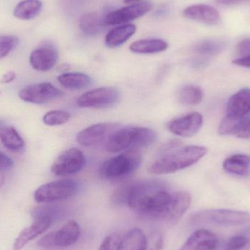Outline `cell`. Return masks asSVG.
Returning <instances> with one entry per match:
<instances>
[{"label": "cell", "mask_w": 250, "mask_h": 250, "mask_svg": "<svg viewBox=\"0 0 250 250\" xmlns=\"http://www.w3.org/2000/svg\"><path fill=\"white\" fill-rule=\"evenodd\" d=\"M173 193L166 185L155 180L127 184L119 188L112 196L114 204L127 206L137 214L151 220L166 221Z\"/></svg>", "instance_id": "6da1fadb"}, {"label": "cell", "mask_w": 250, "mask_h": 250, "mask_svg": "<svg viewBox=\"0 0 250 250\" xmlns=\"http://www.w3.org/2000/svg\"><path fill=\"white\" fill-rule=\"evenodd\" d=\"M163 150L158 160L151 163L148 170L154 174L163 175L175 173L198 163L208 151L201 146H188Z\"/></svg>", "instance_id": "7a4b0ae2"}, {"label": "cell", "mask_w": 250, "mask_h": 250, "mask_svg": "<svg viewBox=\"0 0 250 250\" xmlns=\"http://www.w3.org/2000/svg\"><path fill=\"white\" fill-rule=\"evenodd\" d=\"M157 139L155 131L142 126H126L116 130L111 135L105 148L111 153L135 150L152 145Z\"/></svg>", "instance_id": "3957f363"}, {"label": "cell", "mask_w": 250, "mask_h": 250, "mask_svg": "<svg viewBox=\"0 0 250 250\" xmlns=\"http://www.w3.org/2000/svg\"><path fill=\"white\" fill-rule=\"evenodd\" d=\"M141 163V154L136 150H129L104 162L100 167V173L104 179L120 180L133 173Z\"/></svg>", "instance_id": "277c9868"}, {"label": "cell", "mask_w": 250, "mask_h": 250, "mask_svg": "<svg viewBox=\"0 0 250 250\" xmlns=\"http://www.w3.org/2000/svg\"><path fill=\"white\" fill-rule=\"evenodd\" d=\"M194 224H212L223 226H239L250 221V214L239 210L214 208L197 211L191 217Z\"/></svg>", "instance_id": "5b68a950"}, {"label": "cell", "mask_w": 250, "mask_h": 250, "mask_svg": "<svg viewBox=\"0 0 250 250\" xmlns=\"http://www.w3.org/2000/svg\"><path fill=\"white\" fill-rule=\"evenodd\" d=\"M79 189L80 185L73 179L54 181L38 188L34 194V198L40 204H51L75 196Z\"/></svg>", "instance_id": "8992f818"}, {"label": "cell", "mask_w": 250, "mask_h": 250, "mask_svg": "<svg viewBox=\"0 0 250 250\" xmlns=\"http://www.w3.org/2000/svg\"><path fill=\"white\" fill-rule=\"evenodd\" d=\"M120 94L112 87H102L89 91L79 98L77 104L82 108H111L118 104Z\"/></svg>", "instance_id": "52a82bcc"}, {"label": "cell", "mask_w": 250, "mask_h": 250, "mask_svg": "<svg viewBox=\"0 0 250 250\" xmlns=\"http://www.w3.org/2000/svg\"><path fill=\"white\" fill-rule=\"evenodd\" d=\"M63 92L58 88L48 82L28 85L19 92V97L21 101L29 104H47L62 96Z\"/></svg>", "instance_id": "ba28073f"}, {"label": "cell", "mask_w": 250, "mask_h": 250, "mask_svg": "<svg viewBox=\"0 0 250 250\" xmlns=\"http://www.w3.org/2000/svg\"><path fill=\"white\" fill-rule=\"evenodd\" d=\"M86 164V159L81 150L73 148L62 153L51 166V170L59 176H69L80 171Z\"/></svg>", "instance_id": "9c48e42d"}, {"label": "cell", "mask_w": 250, "mask_h": 250, "mask_svg": "<svg viewBox=\"0 0 250 250\" xmlns=\"http://www.w3.org/2000/svg\"><path fill=\"white\" fill-rule=\"evenodd\" d=\"M152 7V3L150 1L135 3L108 13L104 18V22L105 25H118L127 23L142 17L151 11Z\"/></svg>", "instance_id": "30bf717a"}, {"label": "cell", "mask_w": 250, "mask_h": 250, "mask_svg": "<svg viewBox=\"0 0 250 250\" xmlns=\"http://www.w3.org/2000/svg\"><path fill=\"white\" fill-rule=\"evenodd\" d=\"M119 129V125L114 123H99L88 126L79 132L76 141L83 146L90 147L108 141L111 135Z\"/></svg>", "instance_id": "8fae6325"}, {"label": "cell", "mask_w": 250, "mask_h": 250, "mask_svg": "<svg viewBox=\"0 0 250 250\" xmlns=\"http://www.w3.org/2000/svg\"><path fill=\"white\" fill-rule=\"evenodd\" d=\"M203 123V116L200 113L192 112L169 122L167 128L174 135L189 138L200 130Z\"/></svg>", "instance_id": "7c38bea8"}, {"label": "cell", "mask_w": 250, "mask_h": 250, "mask_svg": "<svg viewBox=\"0 0 250 250\" xmlns=\"http://www.w3.org/2000/svg\"><path fill=\"white\" fill-rule=\"evenodd\" d=\"M58 58L57 48L51 45H45L36 48L31 53L29 63L38 71H48L56 65Z\"/></svg>", "instance_id": "4fadbf2b"}, {"label": "cell", "mask_w": 250, "mask_h": 250, "mask_svg": "<svg viewBox=\"0 0 250 250\" xmlns=\"http://www.w3.org/2000/svg\"><path fill=\"white\" fill-rule=\"evenodd\" d=\"M53 220L49 217H41L34 220L29 227L23 229L15 239L13 250H21L29 242L45 233L52 224Z\"/></svg>", "instance_id": "5bb4252c"}, {"label": "cell", "mask_w": 250, "mask_h": 250, "mask_svg": "<svg viewBox=\"0 0 250 250\" xmlns=\"http://www.w3.org/2000/svg\"><path fill=\"white\" fill-rule=\"evenodd\" d=\"M250 114V89L245 88L232 95L228 102L226 117L233 119L245 118Z\"/></svg>", "instance_id": "9a60e30c"}, {"label": "cell", "mask_w": 250, "mask_h": 250, "mask_svg": "<svg viewBox=\"0 0 250 250\" xmlns=\"http://www.w3.org/2000/svg\"><path fill=\"white\" fill-rule=\"evenodd\" d=\"M217 236L207 229L194 232L179 250H214L218 246Z\"/></svg>", "instance_id": "2e32d148"}, {"label": "cell", "mask_w": 250, "mask_h": 250, "mask_svg": "<svg viewBox=\"0 0 250 250\" xmlns=\"http://www.w3.org/2000/svg\"><path fill=\"white\" fill-rule=\"evenodd\" d=\"M184 16L187 19L208 25H216L220 22V15L214 7L208 4H198L185 9Z\"/></svg>", "instance_id": "e0dca14e"}, {"label": "cell", "mask_w": 250, "mask_h": 250, "mask_svg": "<svg viewBox=\"0 0 250 250\" xmlns=\"http://www.w3.org/2000/svg\"><path fill=\"white\" fill-rule=\"evenodd\" d=\"M191 201L192 197L189 192L185 191L173 192L170 210L166 221L170 225L179 223L190 207Z\"/></svg>", "instance_id": "ac0fdd59"}, {"label": "cell", "mask_w": 250, "mask_h": 250, "mask_svg": "<svg viewBox=\"0 0 250 250\" xmlns=\"http://www.w3.org/2000/svg\"><path fill=\"white\" fill-rule=\"evenodd\" d=\"M54 232L56 248H68L76 243L81 236L80 226L75 220H70L60 230Z\"/></svg>", "instance_id": "d6986e66"}, {"label": "cell", "mask_w": 250, "mask_h": 250, "mask_svg": "<svg viewBox=\"0 0 250 250\" xmlns=\"http://www.w3.org/2000/svg\"><path fill=\"white\" fill-rule=\"evenodd\" d=\"M136 29V26L132 23L121 25L111 29L105 36V44L111 48L120 46L135 33Z\"/></svg>", "instance_id": "ffe728a7"}, {"label": "cell", "mask_w": 250, "mask_h": 250, "mask_svg": "<svg viewBox=\"0 0 250 250\" xmlns=\"http://www.w3.org/2000/svg\"><path fill=\"white\" fill-rule=\"evenodd\" d=\"M223 168L236 176H248L250 174V157L243 154L230 156L223 162Z\"/></svg>", "instance_id": "44dd1931"}, {"label": "cell", "mask_w": 250, "mask_h": 250, "mask_svg": "<svg viewBox=\"0 0 250 250\" xmlns=\"http://www.w3.org/2000/svg\"><path fill=\"white\" fill-rule=\"evenodd\" d=\"M168 44L162 39H143L135 41L129 45V50L135 54H157L166 51Z\"/></svg>", "instance_id": "7402d4cb"}, {"label": "cell", "mask_w": 250, "mask_h": 250, "mask_svg": "<svg viewBox=\"0 0 250 250\" xmlns=\"http://www.w3.org/2000/svg\"><path fill=\"white\" fill-rule=\"evenodd\" d=\"M0 141L6 148L11 151H21L24 148V141L13 126H2L0 128Z\"/></svg>", "instance_id": "603a6c76"}, {"label": "cell", "mask_w": 250, "mask_h": 250, "mask_svg": "<svg viewBox=\"0 0 250 250\" xmlns=\"http://www.w3.org/2000/svg\"><path fill=\"white\" fill-rule=\"evenodd\" d=\"M42 7L41 0H23L16 6L13 15L21 20H31L41 13Z\"/></svg>", "instance_id": "cb8c5ba5"}, {"label": "cell", "mask_w": 250, "mask_h": 250, "mask_svg": "<svg viewBox=\"0 0 250 250\" xmlns=\"http://www.w3.org/2000/svg\"><path fill=\"white\" fill-rule=\"evenodd\" d=\"M104 19L95 12L85 13L79 19L80 29L87 35H98L104 29Z\"/></svg>", "instance_id": "d4e9b609"}, {"label": "cell", "mask_w": 250, "mask_h": 250, "mask_svg": "<svg viewBox=\"0 0 250 250\" xmlns=\"http://www.w3.org/2000/svg\"><path fill=\"white\" fill-rule=\"evenodd\" d=\"M57 79L60 84L65 89L73 90L84 89L92 82V79L89 76L82 73H64L59 76Z\"/></svg>", "instance_id": "484cf974"}, {"label": "cell", "mask_w": 250, "mask_h": 250, "mask_svg": "<svg viewBox=\"0 0 250 250\" xmlns=\"http://www.w3.org/2000/svg\"><path fill=\"white\" fill-rule=\"evenodd\" d=\"M204 92L200 86L187 84L182 86L178 92V99L185 105H196L201 104Z\"/></svg>", "instance_id": "4316f807"}, {"label": "cell", "mask_w": 250, "mask_h": 250, "mask_svg": "<svg viewBox=\"0 0 250 250\" xmlns=\"http://www.w3.org/2000/svg\"><path fill=\"white\" fill-rule=\"evenodd\" d=\"M147 238L141 229H132L123 238L121 250H145Z\"/></svg>", "instance_id": "83f0119b"}, {"label": "cell", "mask_w": 250, "mask_h": 250, "mask_svg": "<svg viewBox=\"0 0 250 250\" xmlns=\"http://www.w3.org/2000/svg\"><path fill=\"white\" fill-rule=\"evenodd\" d=\"M226 46V42L221 40H206L195 45V51L201 55L214 56L222 52Z\"/></svg>", "instance_id": "f1b7e54d"}, {"label": "cell", "mask_w": 250, "mask_h": 250, "mask_svg": "<svg viewBox=\"0 0 250 250\" xmlns=\"http://www.w3.org/2000/svg\"><path fill=\"white\" fill-rule=\"evenodd\" d=\"M225 250H250V227L230 238Z\"/></svg>", "instance_id": "f546056e"}, {"label": "cell", "mask_w": 250, "mask_h": 250, "mask_svg": "<svg viewBox=\"0 0 250 250\" xmlns=\"http://www.w3.org/2000/svg\"><path fill=\"white\" fill-rule=\"evenodd\" d=\"M62 211V210L58 206H40L32 210L31 215L34 220L41 218V217H49L54 221V219L57 218L61 214Z\"/></svg>", "instance_id": "4dcf8cb0"}, {"label": "cell", "mask_w": 250, "mask_h": 250, "mask_svg": "<svg viewBox=\"0 0 250 250\" xmlns=\"http://www.w3.org/2000/svg\"><path fill=\"white\" fill-rule=\"evenodd\" d=\"M70 118V114L67 111L53 110L48 111L43 116L42 122L48 126H57L65 124Z\"/></svg>", "instance_id": "1f68e13d"}, {"label": "cell", "mask_w": 250, "mask_h": 250, "mask_svg": "<svg viewBox=\"0 0 250 250\" xmlns=\"http://www.w3.org/2000/svg\"><path fill=\"white\" fill-rule=\"evenodd\" d=\"M19 40L15 35L0 36V60L8 55L19 44Z\"/></svg>", "instance_id": "d6a6232c"}, {"label": "cell", "mask_w": 250, "mask_h": 250, "mask_svg": "<svg viewBox=\"0 0 250 250\" xmlns=\"http://www.w3.org/2000/svg\"><path fill=\"white\" fill-rule=\"evenodd\" d=\"M123 238L124 236L120 232L111 233L104 239L98 250H121Z\"/></svg>", "instance_id": "836d02e7"}, {"label": "cell", "mask_w": 250, "mask_h": 250, "mask_svg": "<svg viewBox=\"0 0 250 250\" xmlns=\"http://www.w3.org/2000/svg\"><path fill=\"white\" fill-rule=\"evenodd\" d=\"M163 245L161 235L159 233H153L147 239V245L145 250H161Z\"/></svg>", "instance_id": "e575fe53"}, {"label": "cell", "mask_w": 250, "mask_h": 250, "mask_svg": "<svg viewBox=\"0 0 250 250\" xmlns=\"http://www.w3.org/2000/svg\"><path fill=\"white\" fill-rule=\"evenodd\" d=\"M233 135H236L238 138L250 139V117H247L242 121Z\"/></svg>", "instance_id": "d590c367"}, {"label": "cell", "mask_w": 250, "mask_h": 250, "mask_svg": "<svg viewBox=\"0 0 250 250\" xmlns=\"http://www.w3.org/2000/svg\"><path fill=\"white\" fill-rule=\"evenodd\" d=\"M236 54L239 56V58L250 56V38L243 40L238 44L236 47Z\"/></svg>", "instance_id": "8d00e7d4"}, {"label": "cell", "mask_w": 250, "mask_h": 250, "mask_svg": "<svg viewBox=\"0 0 250 250\" xmlns=\"http://www.w3.org/2000/svg\"><path fill=\"white\" fill-rule=\"evenodd\" d=\"M38 246L43 249L50 250L55 248L54 240V232L45 235L43 237L41 238L38 242Z\"/></svg>", "instance_id": "74e56055"}, {"label": "cell", "mask_w": 250, "mask_h": 250, "mask_svg": "<svg viewBox=\"0 0 250 250\" xmlns=\"http://www.w3.org/2000/svg\"><path fill=\"white\" fill-rule=\"evenodd\" d=\"M13 161L8 156L0 151V172L6 171L13 167Z\"/></svg>", "instance_id": "f35d334b"}, {"label": "cell", "mask_w": 250, "mask_h": 250, "mask_svg": "<svg viewBox=\"0 0 250 250\" xmlns=\"http://www.w3.org/2000/svg\"><path fill=\"white\" fill-rule=\"evenodd\" d=\"M16 74L15 72L9 71L3 75L2 77L0 80V83L1 84H7V83H11L16 79Z\"/></svg>", "instance_id": "ab89813d"}, {"label": "cell", "mask_w": 250, "mask_h": 250, "mask_svg": "<svg viewBox=\"0 0 250 250\" xmlns=\"http://www.w3.org/2000/svg\"><path fill=\"white\" fill-rule=\"evenodd\" d=\"M233 63L236 65L242 66V67H249L250 68V56L242 58H237L233 60Z\"/></svg>", "instance_id": "60d3db41"}, {"label": "cell", "mask_w": 250, "mask_h": 250, "mask_svg": "<svg viewBox=\"0 0 250 250\" xmlns=\"http://www.w3.org/2000/svg\"><path fill=\"white\" fill-rule=\"evenodd\" d=\"M216 1L219 4H224V5H234L246 0H216Z\"/></svg>", "instance_id": "b9f144b4"}, {"label": "cell", "mask_w": 250, "mask_h": 250, "mask_svg": "<svg viewBox=\"0 0 250 250\" xmlns=\"http://www.w3.org/2000/svg\"><path fill=\"white\" fill-rule=\"evenodd\" d=\"M141 0H123L125 4H131V3L139 2Z\"/></svg>", "instance_id": "7bdbcfd3"}, {"label": "cell", "mask_w": 250, "mask_h": 250, "mask_svg": "<svg viewBox=\"0 0 250 250\" xmlns=\"http://www.w3.org/2000/svg\"><path fill=\"white\" fill-rule=\"evenodd\" d=\"M4 183V176H0V188L3 186Z\"/></svg>", "instance_id": "ee69618b"}, {"label": "cell", "mask_w": 250, "mask_h": 250, "mask_svg": "<svg viewBox=\"0 0 250 250\" xmlns=\"http://www.w3.org/2000/svg\"><path fill=\"white\" fill-rule=\"evenodd\" d=\"M1 126H1V122H0V128H1Z\"/></svg>", "instance_id": "f6af8a7d"}, {"label": "cell", "mask_w": 250, "mask_h": 250, "mask_svg": "<svg viewBox=\"0 0 250 250\" xmlns=\"http://www.w3.org/2000/svg\"><path fill=\"white\" fill-rule=\"evenodd\" d=\"M1 92H0V95H1Z\"/></svg>", "instance_id": "bcb514c9"}]
</instances>
